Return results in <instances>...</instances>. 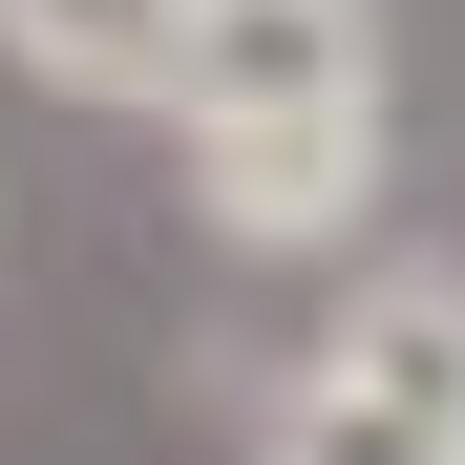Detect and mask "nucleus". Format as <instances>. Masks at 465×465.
<instances>
[{
  "label": "nucleus",
  "instance_id": "20e7f679",
  "mask_svg": "<svg viewBox=\"0 0 465 465\" xmlns=\"http://www.w3.org/2000/svg\"><path fill=\"white\" fill-rule=\"evenodd\" d=\"M0 64L64 106H148L170 127L191 106V0H0Z\"/></svg>",
  "mask_w": 465,
  "mask_h": 465
},
{
  "label": "nucleus",
  "instance_id": "f03ea898",
  "mask_svg": "<svg viewBox=\"0 0 465 465\" xmlns=\"http://www.w3.org/2000/svg\"><path fill=\"white\" fill-rule=\"evenodd\" d=\"M339 106H402V64H381V0H191V127H339Z\"/></svg>",
  "mask_w": 465,
  "mask_h": 465
},
{
  "label": "nucleus",
  "instance_id": "7ed1b4c3",
  "mask_svg": "<svg viewBox=\"0 0 465 465\" xmlns=\"http://www.w3.org/2000/svg\"><path fill=\"white\" fill-rule=\"evenodd\" d=\"M381 170H402V106H339V127H191L212 254H360Z\"/></svg>",
  "mask_w": 465,
  "mask_h": 465
},
{
  "label": "nucleus",
  "instance_id": "f257e3e1",
  "mask_svg": "<svg viewBox=\"0 0 465 465\" xmlns=\"http://www.w3.org/2000/svg\"><path fill=\"white\" fill-rule=\"evenodd\" d=\"M254 465H465V275L444 254H381L318 339H275Z\"/></svg>",
  "mask_w": 465,
  "mask_h": 465
}]
</instances>
